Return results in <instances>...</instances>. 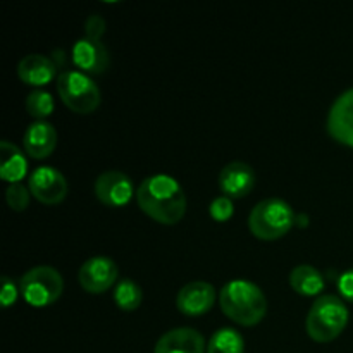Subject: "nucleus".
Here are the masks:
<instances>
[{
  "label": "nucleus",
  "mask_w": 353,
  "mask_h": 353,
  "mask_svg": "<svg viewBox=\"0 0 353 353\" xmlns=\"http://www.w3.org/2000/svg\"><path fill=\"white\" fill-rule=\"evenodd\" d=\"M137 203L145 216L164 226H174L186 214V195L169 174L145 178L137 188Z\"/></svg>",
  "instance_id": "obj_1"
},
{
  "label": "nucleus",
  "mask_w": 353,
  "mask_h": 353,
  "mask_svg": "<svg viewBox=\"0 0 353 353\" xmlns=\"http://www.w3.org/2000/svg\"><path fill=\"white\" fill-rule=\"evenodd\" d=\"M219 305L228 319L243 327L257 326L268 314L264 292L245 279H233L221 288Z\"/></svg>",
  "instance_id": "obj_2"
},
{
  "label": "nucleus",
  "mask_w": 353,
  "mask_h": 353,
  "mask_svg": "<svg viewBox=\"0 0 353 353\" xmlns=\"http://www.w3.org/2000/svg\"><path fill=\"white\" fill-rule=\"evenodd\" d=\"M348 307L336 295H321L310 307L305 319L307 334L316 343H331L348 326Z\"/></svg>",
  "instance_id": "obj_3"
},
{
  "label": "nucleus",
  "mask_w": 353,
  "mask_h": 353,
  "mask_svg": "<svg viewBox=\"0 0 353 353\" xmlns=\"http://www.w3.org/2000/svg\"><path fill=\"white\" fill-rule=\"evenodd\" d=\"M295 224V212L283 199H265L252 209L248 230L257 240L274 241L290 233Z\"/></svg>",
  "instance_id": "obj_4"
},
{
  "label": "nucleus",
  "mask_w": 353,
  "mask_h": 353,
  "mask_svg": "<svg viewBox=\"0 0 353 353\" xmlns=\"http://www.w3.org/2000/svg\"><path fill=\"white\" fill-rule=\"evenodd\" d=\"M57 93L74 114H93L100 107L102 93L97 83L78 69H65L57 76Z\"/></svg>",
  "instance_id": "obj_5"
},
{
  "label": "nucleus",
  "mask_w": 353,
  "mask_h": 353,
  "mask_svg": "<svg viewBox=\"0 0 353 353\" xmlns=\"http://www.w3.org/2000/svg\"><path fill=\"white\" fill-rule=\"evenodd\" d=\"M19 290L28 305L45 309L61 299L64 292V279L52 265H37L21 276Z\"/></svg>",
  "instance_id": "obj_6"
},
{
  "label": "nucleus",
  "mask_w": 353,
  "mask_h": 353,
  "mask_svg": "<svg viewBox=\"0 0 353 353\" xmlns=\"http://www.w3.org/2000/svg\"><path fill=\"white\" fill-rule=\"evenodd\" d=\"M28 188L34 200L43 205H59L69 193L68 179L52 165H38L28 179Z\"/></svg>",
  "instance_id": "obj_7"
},
{
  "label": "nucleus",
  "mask_w": 353,
  "mask_h": 353,
  "mask_svg": "<svg viewBox=\"0 0 353 353\" xmlns=\"http://www.w3.org/2000/svg\"><path fill=\"white\" fill-rule=\"evenodd\" d=\"M97 200L110 209L126 207L133 199H137V188L128 174L121 171H105L95 179L93 185Z\"/></svg>",
  "instance_id": "obj_8"
},
{
  "label": "nucleus",
  "mask_w": 353,
  "mask_h": 353,
  "mask_svg": "<svg viewBox=\"0 0 353 353\" xmlns=\"http://www.w3.org/2000/svg\"><path fill=\"white\" fill-rule=\"evenodd\" d=\"M119 278V269L116 262L109 257H92L78 271V283L90 295H102L116 285Z\"/></svg>",
  "instance_id": "obj_9"
},
{
  "label": "nucleus",
  "mask_w": 353,
  "mask_h": 353,
  "mask_svg": "<svg viewBox=\"0 0 353 353\" xmlns=\"http://www.w3.org/2000/svg\"><path fill=\"white\" fill-rule=\"evenodd\" d=\"M217 292L210 283L192 281L179 290L176 307L186 317H202L216 305Z\"/></svg>",
  "instance_id": "obj_10"
},
{
  "label": "nucleus",
  "mask_w": 353,
  "mask_h": 353,
  "mask_svg": "<svg viewBox=\"0 0 353 353\" xmlns=\"http://www.w3.org/2000/svg\"><path fill=\"white\" fill-rule=\"evenodd\" d=\"M71 59L76 69L88 76L103 74L110 64V54L102 40H90L86 37L72 45Z\"/></svg>",
  "instance_id": "obj_11"
},
{
  "label": "nucleus",
  "mask_w": 353,
  "mask_h": 353,
  "mask_svg": "<svg viewBox=\"0 0 353 353\" xmlns=\"http://www.w3.org/2000/svg\"><path fill=\"white\" fill-rule=\"evenodd\" d=\"M326 128L334 141L353 148V88L334 100L327 114Z\"/></svg>",
  "instance_id": "obj_12"
},
{
  "label": "nucleus",
  "mask_w": 353,
  "mask_h": 353,
  "mask_svg": "<svg viewBox=\"0 0 353 353\" xmlns=\"http://www.w3.org/2000/svg\"><path fill=\"white\" fill-rule=\"evenodd\" d=\"M255 186V172L247 162L233 161L219 172V188L230 199H245Z\"/></svg>",
  "instance_id": "obj_13"
},
{
  "label": "nucleus",
  "mask_w": 353,
  "mask_h": 353,
  "mask_svg": "<svg viewBox=\"0 0 353 353\" xmlns=\"http://www.w3.org/2000/svg\"><path fill=\"white\" fill-rule=\"evenodd\" d=\"M57 147V130L48 121H33L23 137V150L34 161L50 157Z\"/></svg>",
  "instance_id": "obj_14"
},
{
  "label": "nucleus",
  "mask_w": 353,
  "mask_h": 353,
  "mask_svg": "<svg viewBox=\"0 0 353 353\" xmlns=\"http://www.w3.org/2000/svg\"><path fill=\"white\" fill-rule=\"evenodd\" d=\"M57 64L52 57L41 54H28L17 64V76L21 81L28 86H34L41 90L43 86L50 85L57 76Z\"/></svg>",
  "instance_id": "obj_15"
},
{
  "label": "nucleus",
  "mask_w": 353,
  "mask_h": 353,
  "mask_svg": "<svg viewBox=\"0 0 353 353\" xmlns=\"http://www.w3.org/2000/svg\"><path fill=\"white\" fill-rule=\"evenodd\" d=\"M207 343L202 333L193 327H176L168 331L155 343L154 353H205Z\"/></svg>",
  "instance_id": "obj_16"
},
{
  "label": "nucleus",
  "mask_w": 353,
  "mask_h": 353,
  "mask_svg": "<svg viewBox=\"0 0 353 353\" xmlns=\"http://www.w3.org/2000/svg\"><path fill=\"white\" fill-rule=\"evenodd\" d=\"M0 178L9 185L21 183L28 176V155L26 152L21 150L17 145L3 140L0 143Z\"/></svg>",
  "instance_id": "obj_17"
},
{
  "label": "nucleus",
  "mask_w": 353,
  "mask_h": 353,
  "mask_svg": "<svg viewBox=\"0 0 353 353\" xmlns=\"http://www.w3.org/2000/svg\"><path fill=\"white\" fill-rule=\"evenodd\" d=\"M290 286L295 293L302 296H317L326 288L323 272L309 264H300L290 272Z\"/></svg>",
  "instance_id": "obj_18"
},
{
  "label": "nucleus",
  "mask_w": 353,
  "mask_h": 353,
  "mask_svg": "<svg viewBox=\"0 0 353 353\" xmlns=\"http://www.w3.org/2000/svg\"><path fill=\"white\" fill-rule=\"evenodd\" d=\"M114 302H116L117 309L123 312H133V310L140 309L141 302H143V292L133 279H119L114 288Z\"/></svg>",
  "instance_id": "obj_19"
},
{
  "label": "nucleus",
  "mask_w": 353,
  "mask_h": 353,
  "mask_svg": "<svg viewBox=\"0 0 353 353\" xmlns=\"http://www.w3.org/2000/svg\"><path fill=\"white\" fill-rule=\"evenodd\" d=\"M207 353H245V340L233 327H223L210 336Z\"/></svg>",
  "instance_id": "obj_20"
},
{
  "label": "nucleus",
  "mask_w": 353,
  "mask_h": 353,
  "mask_svg": "<svg viewBox=\"0 0 353 353\" xmlns=\"http://www.w3.org/2000/svg\"><path fill=\"white\" fill-rule=\"evenodd\" d=\"M55 109V102L52 93L45 90H33L26 99V110L34 121H45L52 116Z\"/></svg>",
  "instance_id": "obj_21"
},
{
  "label": "nucleus",
  "mask_w": 353,
  "mask_h": 353,
  "mask_svg": "<svg viewBox=\"0 0 353 353\" xmlns=\"http://www.w3.org/2000/svg\"><path fill=\"white\" fill-rule=\"evenodd\" d=\"M31 192L28 186L23 183H16V185H9L6 190V200L7 205L14 210V212H24L30 207L31 202Z\"/></svg>",
  "instance_id": "obj_22"
},
{
  "label": "nucleus",
  "mask_w": 353,
  "mask_h": 353,
  "mask_svg": "<svg viewBox=\"0 0 353 353\" xmlns=\"http://www.w3.org/2000/svg\"><path fill=\"white\" fill-rule=\"evenodd\" d=\"M209 214L216 223H228L234 214L233 199H230V196L226 195L216 196V199L210 202Z\"/></svg>",
  "instance_id": "obj_23"
},
{
  "label": "nucleus",
  "mask_w": 353,
  "mask_h": 353,
  "mask_svg": "<svg viewBox=\"0 0 353 353\" xmlns=\"http://www.w3.org/2000/svg\"><path fill=\"white\" fill-rule=\"evenodd\" d=\"M19 295H21L19 283L14 281L10 276H2V288H0V305H2L3 309H9V307L16 305Z\"/></svg>",
  "instance_id": "obj_24"
},
{
  "label": "nucleus",
  "mask_w": 353,
  "mask_h": 353,
  "mask_svg": "<svg viewBox=\"0 0 353 353\" xmlns=\"http://www.w3.org/2000/svg\"><path fill=\"white\" fill-rule=\"evenodd\" d=\"M105 31V21L103 17L97 16H90L85 23V37L90 38V40H102V34Z\"/></svg>",
  "instance_id": "obj_25"
},
{
  "label": "nucleus",
  "mask_w": 353,
  "mask_h": 353,
  "mask_svg": "<svg viewBox=\"0 0 353 353\" xmlns=\"http://www.w3.org/2000/svg\"><path fill=\"white\" fill-rule=\"evenodd\" d=\"M338 293H340V299L345 302L353 303V268L345 271L343 274L338 278Z\"/></svg>",
  "instance_id": "obj_26"
}]
</instances>
